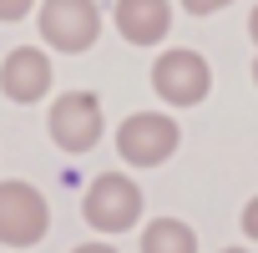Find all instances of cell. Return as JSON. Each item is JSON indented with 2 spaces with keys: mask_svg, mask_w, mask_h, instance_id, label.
Wrapping results in <instances>:
<instances>
[{
  "mask_svg": "<svg viewBox=\"0 0 258 253\" xmlns=\"http://www.w3.org/2000/svg\"><path fill=\"white\" fill-rule=\"evenodd\" d=\"M177 142H182L177 121L162 116V111H132L116 126V152H121L126 167H162L177 152Z\"/></svg>",
  "mask_w": 258,
  "mask_h": 253,
  "instance_id": "cell-1",
  "label": "cell"
},
{
  "mask_svg": "<svg viewBox=\"0 0 258 253\" xmlns=\"http://www.w3.org/2000/svg\"><path fill=\"white\" fill-rule=\"evenodd\" d=\"M81 213H86V223L96 233H126V228H137V218H142V187L126 172H101L86 187Z\"/></svg>",
  "mask_w": 258,
  "mask_h": 253,
  "instance_id": "cell-2",
  "label": "cell"
},
{
  "mask_svg": "<svg viewBox=\"0 0 258 253\" xmlns=\"http://www.w3.org/2000/svg\"><path fill=\"white\" fill-rule=\"evenodd\" d=\"M152 91L167 101V106H198L208 91H213V66L187 51V46H172L152 61Z\"/></svg>",
  "mask_w": 258,
  "mask_h": 253,
  "instance_id": "cell-3",
  "label": "cell"
},
{
  "mask_svg": "<svg viewBox=\"0 0 258 253\" xmlns=\"http://www.w3.org/2000/svg\"><path fill=\"white\" fill-rule=\"evenodd\" d=\"M96 36H101L96 0H46V6H41V41L51 51L81 56V51L96 46Z\"/></svg>",
  "mask_w": 258,
  "mask_h": 253,
  "instance_id": "cell-4",
  "label": "cell"
},
{
  "mask_svg": "<svg viewBox=\"0 0 258 253\" xmlns=\"http://www.w3.org/2000/svg\"><path fill=\"white\" fill-rule=\"evenodd\" d=\"M46 228H51L46 198L31 182L6 177V182H0V243H6V248H31V243L46 238Z\"/></svg>",
  "mask_w": 258,
  "mask_h": 253,
  "instance_id": "cell-5",
  "label": "cell"
},
{
  "mask_svg": "<svg viewBox=\"0 0 258 253\" xmlns=\"http://www.w3.org/2000/svg\"><path fill=\"white\" fill-rule=\"evenodd\" d=\"M51 142L61 152H91L101 142V96L96 91H66L51 106Z\"/></svg>",
  "mask_w": 258,
  "mask_h": 253,
  "instance_id": "cell-6",
  "label": "cell"
},
{
  "mask_svg": "<svg viewBox=\"0 0 258 253\" xmlns=\"http://www.w3.org/2000/svg\"><path fill=\"white\" fill-rule=\"evenodd\" d=\"M0 91H6L11 101L31 106L51 91V56L36 51V46H16L6 56V66H0Z\"/></svg>",
  "mask_w": 258,
  "mask_h": 253,
  "instance_id": "cell-7",
  "label": "cell"
},
{
  "mask_svg": "<svg viewBox=\"0 0 258 253\" xmlns=\"http://www.w3.org/2000/svg\"><path fill=\"white\" fill-rule=\"evenodd\" d=\"M111 21H116L126 46H157L172 31V6L167 0H116Z\"/></svg>",
  "mask_w": 258,
  "mask_h": 253,
  "instance_id": "cell-8",
  "label": "cell"
},
{
  "mask_svg": "<svg viewBox=\"0 0 258 253\" xmlns=\"http://www.w3.org/2000/svg\"><path fill=\"white\" fill-rule=\"evenodd\" d=\"M142 253H198V233L182 218H152L142 233Z\"/></svg>",
  "mask_w": 258,
  "mask_h": 253,
  "instance_id": "cell-9",
  "label": "cell"
},
{
  "mask_svg": "<svg viewBox=\"0 0 258 253\" xmlns=\"http://www.w3.org/2000/svg\"><path fill=\"white\" fill-rule=\"evenodd\" d=\"M31 6H36V0H0V21H21Z\"/></svg>",
  "mask_w": 258,
  "mask_h": 253,
  "instance_id": "cell-10",
  "label": "cell"
},
{
  "mask_svg": "<svg viewBox=\"0 0 258 253\" xmlns=\"http://www.w3.org/2000/svg\"><path fill=\"white\" fill-rule=\"evenodd\" d=\"M228 0H182V11L187 16H213V11H223Z\"/></svg>",
  "mask_w": 258,
  "mask_h": 253,
  "instance_id": "cell-11",
  "label": "cell"
},
{
  "mask_svg": "<svg viewBox=\"0 0 258 253\" xmlns=\"http://www.w3.org/2000/svg\"><path fill=\"white\" fill-rule=\"evenodd\" d=\"M243 233L258 243V198H248V208H243Z\"/></svg>",
  "mask_w": 258,
  "mask_h": 253,
  "instance_id": "cell-12",
  "label": "cell"
},
{
  "mask_svg": "<svg viewBox=\"0 0 258 253\" xmlns=\"http://www.w3.org/2000/svg\"><path fill=\"white\" fill-rule=\"evenodd\" d=\"M71 253H116L111 243H81V248H71Z\"/></svg>",
  "mask_w": 258,
  "mask_h": 253,
  "instance_id": "cell-13",
  "label": "cell"
},
{
  "mask_svg": "<svg viewBox=\"0 0 258 253\" xmlns=\"http://www.w3.org/2000/svg\"><path fill=\"white\" fill-rule=\"evenodd\" d=\"M248 36H253V46H258V6H253V16H248Z\"/></svg>",
  "mask_w": 258,
  "mask_h": 253,
  "instance_id": "cell-14",
  "label": "cell"
},
{
  "mask_svg": "<svg viewBox=\"0 0 258 253\" xmlns=\"http://www.w3.org/2000/svg\"><path fill=\"white\" fill-rule=\"evenodd\" d=\"M253 81H258V56H253Z\"/></svg>",
  "mask_w": 258,
  "mask_h": 253,
  "instance_id": "cell-15",
  "label": "cell"
},
{
  "mask_svg": "<svg viewBox=\"0 0 258 253\" xmlns=\"http://www.w3.org/2000/svg\"><path fill=\"white\" fill-rule=\"evenodd\" d=\"M223 253H243V248H223Z\"/></svg>",
  "mask_w": 258,
  "mask_h": 253,
  "instance_id": "cell-16",
  "label": "cell"
}]
</instances>
